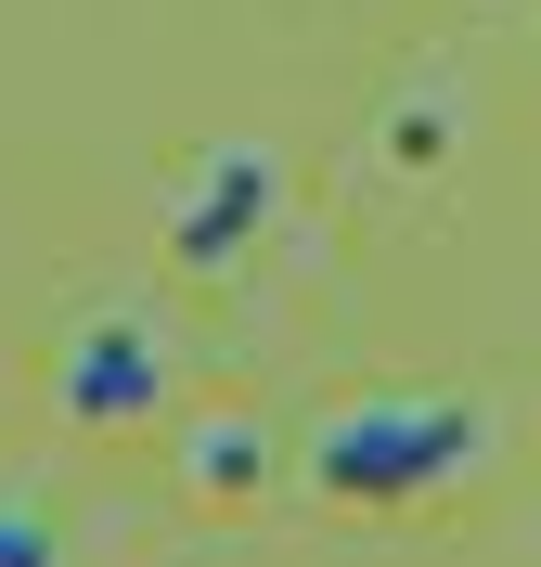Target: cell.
Returning a JSON list of instances; mask_svg holds the SVG:
<instances>
[{
    "mask_svg": "<svg viewBox=\"0 0 541 567\" xmlns=\"http://www.w3.org/2000/svg\"><path fill=\"white\" fill-rule=\"evenodd\" d=\"M271 207H284V155H271V142H207V155L168 181V258L180 271H232V258L271 233Z\"/></svg>",
    "mask_w": 541,
    "mask_h": 567,
    "instance_id": "2",
    "label": "cell"
},
{
    "mask_svg": "<svg viewBox=\"0 0 541 567\" xmlns=\"http://www.w3.org/2000/svg\"><path fill=\"white\" fill-rule=\"evenodd\" d=\"M0 567H52V529H39L27 503H0Z\"/></svg>",
    "mask_w": 541,
    "mask_h": 567,
    "instance_id": "6",
    "label": "cell"
},
{
    "mask_svg": "<svg viewBox=\"0 0 541 567\" xmlns=\"http://www.w3.org/2000/svg\"><path fill=\"white\" fill-rule=\"evenodd\" d=\"M52 400H65L77 425H155L168 413V336L155 322H77L65 361H52Z\"/></svg>",
    "mask_w": 541,
    "mask_h": 567,
    "instance_id": "3",
    "label": "cell"
},
{
    "mask_svg": "<svg viewBox=\"0 0 541 567\" xmlns=\"http://www.w3.org/2000/svg\"><path fill=\"white\" fill-rule=\"evenodd\" d=\"M451 142H465V91L451 78H413V91H387V116H374V155L387 168H451Z\"/></svg>",
    "mask_w": 541,
    "mask_h": 567,
    "instance_id": "4",
    "label": "cell"
},
{
    "mask_svg": "<svg viewBox=\"0 0 541 567\" xmlns=\"http://www.w3.org/2000/svg\"><path fill=\"white\" fill-rule=\"evenodd\" d=\"M180 477L207 503H246L258 477H271V425H246V413H207V425H180Z\"/></svg>",
    "mask_w": 541,
    "mask_h": 567,
    "instance_id": "5",
    "label": "cell"
},
{
    "mask_svg": "<svg viewBox=\"0 0 541 567\" xmlns=\"http://www.w3.org/2000/svg\"><path fill=\"white\" fill-rule=\"evenodd\" d=\"M296 464H310V491L361 503V516H399V503H438L451 477L490 464V413L438 400V388H374V400H335L296 439Z\"/></svg>",
    "mask_w": 541,
    "mask_h": 567,
    "instance_id": "1",
    "label": "cell"
}]
</instances>
